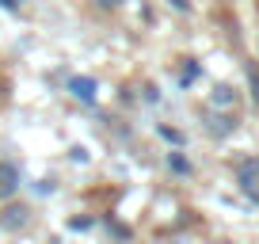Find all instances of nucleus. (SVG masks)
<instances>
[{
  "instance_id": "1",
  "label": "nucleus",
  "mask_w": 259,
  "mask_h": 244,
  "mask_svg": "<svg viewBox=\"0 0 259 244\" xmlns=\"http://www.w3.org/2000/svg\"><path fill=\"white\" fill-rule=\"evenodd\" d=\"M236 183H240V191L251 198V202H259V156H255V160H244V164H240Z\"/></svg>"
},
{
  "instance_id": "2",
  "label": "nucleus",
  "mask_w": 259,
  "mask_h": 244,
  "mask_svg": "<svg viewBox=\"0 0 259 244\" xmlns=\"http://www.w3.org/2000/svg\"><path fill=\"white\" fill-rule=\"evenodd\" d=\"M202 122H206V130H210L213 138H225V134L236 130V114L233 111H210V107H206Z\"/></svg>"
},
{
  "instance_id": "3",
  "label": "nucleus",
  "mask_w": 259,
  "mask_h": 244,
  "mask_svg": "<svg viewBox=\"0 0 259 244\" xmlns=\"http://www.w3.org/2000/svg\"><path fill=\"white\" fill-rule=\"evenodd\" d=\"M210 111H236V92L229 88V84H218V88L210 92Z\"/></svg>"
},
{
  "instance_id": "4",
  "label": "nucleus",
  "mask_w": 259,
  "mask_h": 244,
  "mask_svg": "<svg viewBox=\"0 0 259 244\" xmlns=\"http://www.w3.org/2000/svg\"><path fill=\"white\" fill-rule=\"evenodd\" d=\"M27 221H31V210H27V206H8V210L0 214V225L8 229V233H16V229H23Z\"/></svg>"
},
{
  "instance_id": "5",
  "label": "nucleus",
  "mask_w": 259,
  "mask_h": 244,
  "mask_svg": "<svg viewBox=\"0 0 259 244\" xmlns=\"http://www.w3.org/2000/svg\"><path fill=\"white\" fill-rule=\"evenodd\" d=\"M69 92H73L80 103H92V99H96V80H92V76H73V80H69Z\"/></svg>"
},
{
  "instance_id": "6",
  "label": "nucleus",
  "mask_w": 259,
  "mask_h": 244,
  "mask_svg": "<svg viewBox=\"0 0 259 244\" xmlns=\"http://www.w3.org/2000/svg\"><path fill=\"white\" fill-rule=\"evenodd\" d=\"M16 187H19V172L12 164H0V198L16 195Z\"/></svg>"
},
{
  "instance_id": "7",
  "label": "nucleus",
  "mask_w": 259,
  "mask_h": 244,
  "mask_svg": "<svg viewBox=\"0 0 259 244\" xmlns=\"http://www.w3.org/2000/svg\"><path fill=\"white\" fill-rule=\"evenodd\" d=\"M248 84H251V99L259 103V61H248Z\"/></svg>"
},
{
  "instance_id": "8",
  "label": "nucleus",
  "mask_w": 259,
  "mask_h": 244,
  "mask_svg": "<svg viewBox=\"0 0 259 244\" xmlns=\"http://www.w3.org/2000/svg\"><path fill=\"white\" fill-rule=\"evenodd\" d=\"M168 168L183 176V172H191V164H187V160H183V156H179V153H168Z\"/></svg>"
},
{
  "instance_id": "9",
  "label": "nucleus",
  "mask_w": 259,
  "mask_h": 244,
  "mask_svg": "<svg viewBox=\"0 0 259 244\" xmlns=\"http://www.w3.org/2000/svg\"><path fill=\"white\" fill-rule=\"evenodd\" d=\"M69 229H92V218H73V221H69Z\"/></svg>"
},
{
  "instance_id": "10",
  "label": "nucleus",
  "mask_w": 259,
  "mask_h": 244,
  "mask_svg": "<svg viewBox=\"0 0 259 244\" xmlns=\"http://www.w3.org/2000/svg\"><path fill=\"white\" fill-rule=\"evenodd\" d=\"M160 134H164L168 141H183V134H179V130H168V126H160Z\"/></svg>"
},
{
  "instance_id": "11",
  "label": "nucleus",
  "mask_w": 259,
  "mask_h": 244,
  "mask_svg": "<svg viewBox=\"0 0 259 244\" xmlns=\"http://www.w3.org/2000/svg\"><path fill=\"white\" fill-rule=\"evenodd\" d=\"M23 0H0V8H19Z\"/></svg>"
},
{
  "instance_id": "12",
  "label": "nucleus",
  "mask_w": 259,
  "mask_h": 244,
  "mask_svg": "<svg viewBox=\"0 0 259 244\" xmlns=\"http://www.w3.org/2000/svg\"><path fill=\"white\" fill-rule=\"evenodd\" d=\"M99 4H107V8H111V4H122V0H99Z\"/></svg>"
}]
</instances>
